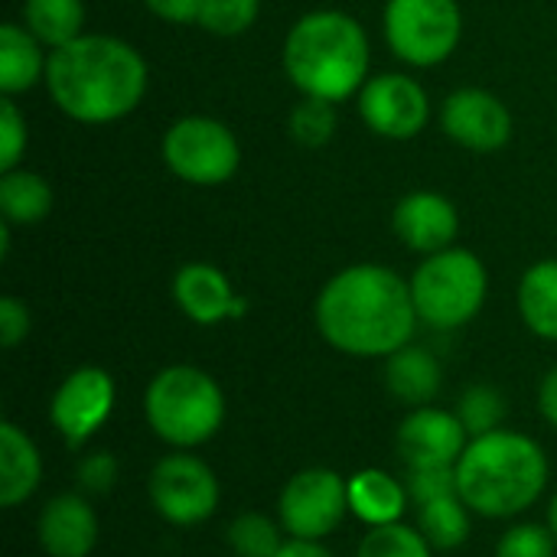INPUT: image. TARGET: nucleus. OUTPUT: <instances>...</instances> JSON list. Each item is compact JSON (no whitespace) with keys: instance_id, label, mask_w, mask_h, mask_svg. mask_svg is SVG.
<instances>
[{"instance_id":"36","label":"nucleus","mask_w":557,"mask_h":557,"mask_svg":"<svg viewBox=\"0 0 557 557\" xmlns=\"http://www.w3.org/2000/svg\"><path fill=\"white\" fill-rule=\"evenodd\" d=\"M206 0H144V7L166 23H196Z\"/></svg>"},{"instance_id":"4","label":"nucleus","mask_w":557,"mask_h":557,"mask_svg":"<svg viewBox=\"0 0 557 557\" xmlns=\"http://www.w3.org/2000/svg\"><path fill=\"white\" fill-rule=\"evenodd\" d=\"M548 483L545 450L512 431L473 437L457 460V490L470 512L486 519H512L535 506Z\"/></svg>"},{"instance_id":"18","label":"nucleus","mask_w":557,"mask_h":557,"mask_svg":"<svg viewBox=\"0 0 557 557\" xmlns=\"http://www.w3.org/2000/svg\"><path fill=\"white\" fill-rule=\"evenodd\" d=\"M42 480V457L36 444L13 421L0 424V506L16 509L26 503Z\"/></svg>"},{"instance_id":"39","label":"nucleus","mask_w":557,"mask_h":557,"mask_svg":"<svg viewBox=\"0 0 557 557\" xmlns=\"http://www.w3.org/2000/svg\"><path fill=\"white\" fill-rule=\"evenodd\" d=\"M552 532H555V539H557V493H555V499H552Z\"/></svg>"},{"instance_id":"14","label":"nucleus","mask_w":557,"mask_h":557,"mask_svg":"<svg viewBox=\"0 0 557 557\" xmlns=\"http://www.w3.org/2000/svg\"><path fill=\"white\" fill-rule=\"evenodd\" d=\"M392 228L408 251L428 258L444 248H454V238L460 232V212L447 196L434 189H414L398 199L392 212Z\"/></svg>"},{"instance_id":"3","label":"nucleus","mask_w":557,"mask_h":557,"mask_svg":"<svg viewBox=\"0 0 557 557\" xmlns=\"http://www.w3.org/2000/svg\"><path fill=\"white\" fill-rule=\"evenodd\" d=\"M284 72L300 95L333 104L352 98L369 82V36L343 10L304 13L284 39Z\"/></svg>"},{"instance_id":"16","label":"nucleus","mask_w":557,"mask_h":557,"mask_svg":"<svg viewBox=\"0 0 557 557\" xmlns=\"http://www.w3.org/2000/svg\"><path fill=\"white\" fill-rule=\"evenodd\" d=\"M470 444V434L463 421L444 408H414L401 428H398V454L408 467H431V463H450L463 457Z\"/></svg>"},{"instance_id":"34","label":"nucleus","mask_w":557,"mask_h":557,"mask_svg":"<svg viewBox=\"0 0 557 557\" xmlns=\"http://www.w3.org/2000/svg\"><path fill=\"white\" fill-rule=\"evenodd\" d=\"M75 480L85 493H111L114 483H117V460L108 454V450H98V454H88L78 470H75Z\"/></svg>"},{"instance_id":"28","label":"nucleus","mask_w":557,"mask_h":557,"mask_svg":"<svg viewBox=\"0 0 557 557\" xmlns=\"http://www.w3.org/2000/svg\"><path fill=\"white\" fill-rule=\"evenodd\" d=\"M431 542L424 539V532L392 522V525H379L372 529L356 557H431Z\"/></svg>"},{"instance_id":"17","label":"nucleus","mask_w":557,"mask_h":557,"mask_svg":"<svg viewBox=\"0 0 557 557\" xmlns=\"http://www.w3.org/2000/svg\"><path fill=\"white\" fill-rule=\"evenodd\" d=\"M36 535L49 557H88L98 545V516L85 496L62 493L42 506Z\"/></svg>"},{"instance_id":"15","label":"nucleus","mask_w":557,"mask_h":557,"mask_svg":"<svg viewBox=\"0 0 557 557\" xmlns=\"http://www.w3.org/2000/svg\"><path fill=\"white\" fill-rule=\"evenodd\" d=\"M173 300L183 310V317L199 326L238 320L248 310V300L232 290L225 271H219L209 261H189L173 274Z\"/></svg>"},{"instance_id":"24","label":"nucleus","mask_w":557,"mask_h":557,"mask_svg":"<svg viewBox=\"0 0 557 557\" xmlns=\"http://www.w3.org/2000/svg\"><path fill=\"white\" fill-rule=\"evenodd\" d=\"M23 26L46 49H59L85 33V3L82 0H26Z\"/></svg>"},{"instance_id":"12","label":"nucleus","mask_w":557,"mask_h":557,"mask_svg":"<svg viewBox=\"0 0 557 557\" xmlns=\"http://www.w3.org/2000/svg\"><path fill=\"white\" fill-rule=\"evenodd\" d=\"M114 379L98 366H82L62 379L52 395L49 418L55 431L69 441V447H82L114 411Z\"/></svg>"},{"instance_id":"37","label":"nucleus","mask_w":557,"mask_h":557,"mask_svg":"<svg viewBox=\"0 0 557 557\" xmlns=\"http://www.w3.org/2000/svg\"><path fill=\"white\" fill-rule=\"evenodd\" d=\"M539 411L548 424L557 428V366L542 379V388H539Z\"/></svg>"},{"instance_id":"5","label":"nucleus","mask_w":557,"mask_h":557,"mask_svg":"<svg viewBox=\"0 0 557 557\" xmlns=\"http://www.w3.org/2000/svg\"><path fill=\"white\" fill-rule=\"evenodd\" d=\"M144 414L160 441L189 450L212 441L222 428L225 395L209 372L196 366H170L150 379L144 392Z\"/></svg>"},{"instance_id":"38","label":"nucleus","mask_w":557,"mask_h":557,"mask_svg":"<svg viewBox=\"0 0 557 557\" xmlns=\"http://www.w3.org/2000/svg\"><path fill=\"white\" fill-rule=\"evenodd\" d=\"M277 557H333L330 548H323L320 542H307V539H287V545L277 552Z\"/></svg>"},{"instance_id":"20","label":"nucleus","mask_w":557,"mask_h":557,"mask_svg":"<svg viewBox=\"0 0 557 557\" xmlns=\"http://www.w3.org/2000/svg\"><path fill=\"white\" fill-rule=\"evenodd\" d=\"M408 486H401L392 473L385 470H359L349 480V512L379 529V525H392L401 522L405 509H408Z\"/></svg>"},{"instance_id":"9","label":"nucleus","mask_w":557,"mask_h":557,"mask_svg":"<svg viewBox=\"0 0 557 557\" xmlns=\"http://www.w3.org/2000/svg\"><path fill=\"white\" fill-rule=\"evenodd\" d=\"M349 512V480H343L336 470L313 467L300 470L297 476L287 480L281 499H277V516L281 525L290 539H307V542H323L339 529V522Z\"/></svg>"},{"instance_id":"33","label":"nucleus","mask_w":557,"mask_h":557,"mask_svg":"<svg viewBox=\"0 0 557 557\" xmlns=\"http://www.w3.org/2000/svg\"><path fill=\"white\" fill-rule=\"evenodd\" d=\"M26 150V117L13 98H0V173L20 166Z\"/></svg>"},{"instance_id":"21","label":"nucleus","mask_w":557,"mask_h":557,"mask_svg":"<svg viewBox=\"0 0 557 557\" xmlns=\"http://www.w3.org/2000/svg\"><path fill=\"white\" fill-rule=\"evenodd\" d=\"M385 385L398 401L424 408L441 392V362L428 349L408 343L385 359Z\"/></svg>"},{"instance_id":"19","label":"nucleus","mask_w":557,"mask_h":557,"mask_svg":"<svg viewBox=\"0 0 557 557\" xmlns=\"http://www.w3.org/2000/svg\"><path fill=\"white\" fill-rule=\"evenodd\" d=\"M46 46L23 26V23H3L0 26V95L13 98L39 82H46Z\"/></svg>"},{"instance_id":"35","label":"nucleus","mask_w":557,"mask_h":557,"mask_svg":"<svg viewBox=\"0 0 557 557\" xmlns=\"http://www.w3.org/2000/svg\"><path fill=\"white\" fill-rule=\"evenodd\" d=\"M26 336H29V310H26V304L16 300V297H3L0 300V346L16 349Z\"/></svg>"},{"instance_id":"22","label":"nucleus","mask_w":557,"mask_h":557,"mask_svg":"<svg viewBox=\"0 0 557 557\" xmlns=\"http://www.w3.org/2000/svg\"><path fill=\"white\" fill-rule=\"evenodd\" d=\"M52 186L36 170H3L0 173V219L7 225H36L52 212Z\"/></svg>"},{"instance_id":"11","label":"nucleus","mask_w":557,"mask_h":557,"mask_svg":"<svg viewBox=\"0 0 557 557\" xmlns=\"http://www.w3.org/2000/svg\"><path fill=\"white\" fill-rule=\"evenodd\" d=\"M356 101L366 127L385 140H411L424 131L431 117V98L424 85L405 72L372 75Z\"/></svg>"},{"instance_id":"29","label":"nucleus","mask_w":557,"mask_h":557,"mask_svg":"<svg viewBox=\"0 0 557 557\" xmlns=\"http://www.w3.org/2000/svg\"><path fill=\"white\" fill-rule=\"evenodd\" d=\"M457 418L463 421L470 441L473 437H483V434H493L503 428V418H506V401L496 388L490 385H473L460 395V405H457Z\"/></svg>"},{"instance_id":"13","label":"nucleus","mask_w":557,"mask_h":557,"mask_svg":"<svg viewBox=\"0 0 557 557\" xmlns=\"http://www.w3.org/2000/svg\"><path fill=\"white\" fill-rule=\"evenodd\" d=\"M444 134L473 153H496L512 140V111L486 88H457L441 108Z\"/></svg>"},{"instance_id":"8","label":"nucleus","mask_w":557,"mask_h":557,"mask_svg":"<svg viewBox=\"0 0 557 557\" xmlns=\"http://www.w3.org/2000/svg\"><path fill=\"white\" fill-rule=\"evenodd\" d=\"M160 150L166 170L189 186H222L238 173L242 163V147L228 124L206 114H186L173 121Z\"/></svg>"},{"instance_id":"25","label":"nucleus","mask_w":557,"mask_h":557,"mask_svg":"<svg viewBox=\"0 0 557 557\" xmlns=\"http://www.w3.org/2000/svg\"><path fill=\"white\" fill-rule=\"evenodd\" d=\"M421 532L434 548H460L470 535V506L457 496H444L421 506Z\"/></svg>"},{"instance_id":"30","label":"nucleus","mask_w":557,"mask_h":557,"mask_svg":"<svg viewBox=\"0 0 557 557\" xmlns=\"http://www.w3.org/2000/svg\"><path fill=\"white\" fill-rule=\"evenodd\" d=\"M258 16H261V0H206L196 26L228 39L248 33L258 23Z\"/></svg>"},{"instance_id":"26","label":"nucleus","mask_w":557,"mask_h":557,"mask_svg":"<svg viewBox=\"0 0 557 557\" xmlns=\"http://www.w3.org/2000/svg\"><path fill=\"white\" fill-rule=\"evenodd\" d=\"M336 121H339V114H336V104L333 101L304 95L290 108V114H287V131H290V137L300 147H323V144L333 140Z\"/></svg>"},{"instance_id":"27","label":"nucleus","mask_w":557,"mask_h":557,"mask_svg":"<svg viewBox=\"0 0 557 557\" xmlns=\"http://www.w3.org/2000/svg\"><path fill=\"white\" fill-rule=\"evenodd\" d=\"M284 525L271 522L261 512H245L228 525V545L238 557H277L287 545L281 535Z\"/></svg>"},{"instance_id":"31","label":"nucleus","mask_w":557,"mask_h":557,"mask_svg":"<svg viewBox=\"0 0 557 557\" xmlns=\"http://www.w3.org/2000/svg\"><path fill=\"white\" fill-rule=\"evenodd\" d=\"M457 467L431 463V467H408V496L424 506L444 496H457Z\"/></svg>"},{"instance_id":"6","label":"nucleus","mask_w":557,"mask_h":557,"mask_svg":"<svg viewBox=\"0 0 557 557\" xmlns=\"http://www.w3.org/2000/svg\"><path fill=\"white\" fill-rule=\"evenodd\" d=\"M411 297L418 320L434 330H457L470 323L486 304V264L467 248H444L428 255L411 274Z\"/></svg>"},{"instance_id":"32","label":"nucleus","mask_w":557,"mask_h":557,"mask_svg":"<svg viewBox=\"0 0 557 557\" xmlns=\"http://www.w3.org/2000/svg\"><path fill=\"white\" fill-rule=\"evenodd\" d=\"M555 532L542 529V525H516L509 529L499 545H496V557H555Z\"/></svg>"},{"instance_id":"23","label":"nucleus","mask_w":557,"mask_h":557,"mask_svg":"<svg viewBox=\"0 0 557 557\" xmlns=\"http://www.w3.org/2000/svg\"><path fill=\"white\" fill-rule=\"evenodd\" d=\"M519 313L535 336L557 343V258L535 261L522 274Z\"/></svg>"},{"instance_id":"2","label":"nucleus","mask_w":557,"mask_h":557,"mask_svg":"<svg viewBox=\"0 0 557 557\" xmlns=\"http://www.w3.org/2000/svg\"><path fill=\"white\" fill-rule=\"evenodd\" d=\"M46 91L78 124H114L147 95V62L121 36L82 33L49 52Z\"/></svg>"},{"instance_id":"1","label":"nucleus","mask_w":557,"mask_h":557,"mask_svg":"<svg viewBox=\"0 0 557 557\" xmlns=\"http://www.w3.org/2000/svg\"><path fill=\"white\" fill-rule=\"evenodd\" d=\"M320 336L359 359H388L414 339L411 284L385 264H352L333 274L313 307Z\"/></svg>"},{"instance_id":"10","label":"nucleus","mask_w":557,"mask_h":557,"mask_svg":"<svg viewBox=\"0 0 557 557\" xmlns=\"http://www.w3.org/2000/svg\"><path fill=\"white\" fill-rule=\"evenodd\" d=\"M150 503L170 525H199L219 509V480L199 457L170 454L150 473Z\"/></svg>"},{"instance_id":"7","label":"nucleus","mask_w":557,"mask_h":557,"mask_svg":"<svg viewBox=\"0 0 557 557\" xmlns=\"http://www.w3.org/2000/svg\"><path fill=\"white\" fill-rule=\"evenodd\" d=\"M382 26L385 42L401 62L434 69L460 46L463 13L457 0H388Z\"/></svg>"}]
</instances>
